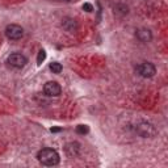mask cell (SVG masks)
Wrapping results in <instances>:
<instances>
[{"instance_id":"5bb4252c","label":"cell","mask_w":168,"mask_h":168,"mask_svg":"<svg viewBox=\"0 0 168 168\" xmlns=\"http://www.w3.org/2000/svg\"><path fill=\"white\" fill-rule=\"evenodd\" d=\"M83 11H86V12H92V11H93V7H92L89 3H84V4H83Z\"/></svg>"},{"instance_id":"3957f363","label":"cell","mask_w":168,"mask_h":168,"mask_svg":"<svg viewBox=\"0 0 168 168\" xmlns=\"http://www.w3.org/2000/svg\"><path fill=\"white\" fill-rule=\"evenodd\" d=\"M5 36H7L8 39L16 41V39L23 38L24 29L17 24H9V25H7V28H5Z\"/></svg>"},{"instance_id":"6da1fadb","label":"cell","mask_w":168,"mask_h":168,"mask_svg":"<svg viewBox=\"0 0 168 168\" xmlns=\"http://www.w3.org/2000/svg\"><path fill=\"white\" fill-rule=\"evenodd\" d=\"M37 159L43 166L53 167L59 163V154L53 148H42L41 151L37 154Z\"/></svg>"},{"instance_id":"2e32d148","label":"cell","mask_w":168,"mask_h":168,"mask_svg":"<svg viewBox=\"0 0 168 168\" xmlns=\"http://www.w3.org/2000/svg\"><path fill=\"white\" fill-rule=\"evenodd\" d=\"M64 2H70V0H64Z\"/></svg>"},{"instance_id":"8fae6325","label":"cell","mask_w":168,"mask_h":168,"mask_svg":"<svg viewBox=\"0 0 168 168\" xmlns=\"http://www.w3.org/2000/svg\"><path fill=\"white\" fill-rule=\"evenodd\" d=\"M50 70L54 74H60L62 71V64L58 63V62H53V63H50Z\"/></svg>"},{"instance_id":"30bf717a","label":"cell","mask_w":168,"mask_h":168,"mask_svg":"<svg viewBox=\"0 0 168 168\" xmlns=\"http://www.w3.org/2000/svg\"><path fill=\"white\" fill-rule=\"evenodd\" d=\"M113 12L116 16L123 17L129 13V8H127V5H125V4H116V5L113 7Z\"/></svg>"},{"instance_id":"7a4b0ae2","label":"cell","mask_w":168,"mask_h":168,"mask_svg":"<svg viewBox=\"0 0 168 168\" xmlns=\"http://www.w3.org/2000/svg\"><path fill=\"white\" fill-rule=\"evenodd\" d=\"M135 131L137 134L142 138H154L156 135V129L152 123L147 121H141L135 125Z\"/></svg>"},{"instance_id":"4fadbf2b","label":"cell","mask_w":168,"mask_h":168,"mask_svg":"<svg viewBox=\"0 0 168 168\" xmlns=\"http://www.w3.org/2000/svg\"><path fill=\"white\" fill-rule=\"evenodd\" d=\"M46 59V51L45 50H39L38 57H37V64H42V62Z\"/></svg>"},{"instance_id":"8992f818","label":"cell","mask_w":168,"mask_h":168,"mask_svg":"<svg viewBox=\"0 0 168 168\" xmlns=\"http://www.w3.org/2000/svg\"><path fill=\"white\" fill-rule=\"evenodd\" d=\"M43 92H45V95L50 96V97H57L60 95L62 88L57 82H47L45 86H43Z\"/></svg>"},{"instance_id":"9c48e42d","label":"cell","mask_w":168,"mask_h":168,"mask_svg":"<svg viewBox=\"0 0 168 168\" xmlns=\"http://www.w3.org/2000/svg\"><path fill=\"white\" fill-rule=\"evenodd\" d=\"M135 36H137V38H138L141 42H150V41L152 39V33H151V30L147 29V28L137 29Z\"/></svg>"},{"instance_id":"9a60e30c","label":"cell","mask_w":168,"mask_h":168,"mask_svg":"<svg viewBox=\"0 0 168 168\" xmlns=\"http://www.w3.org/2000/svg\"><path fill=\"white\" fill-rule=\"evenodd\" d=\"M60 131V127H51V133H58Z\"/></svg>"},{"instance_id":"52a82bcc","label":"cell","mask_w":168,"mask_h":168,"mask_svg":"<svg viewBox=\"0 0 168 168\" xmlns=\"http://www.w3.org/2000/svg\"><path fill=\"white\" fill-rule=\"evenodd\" d=\"M62 28L68 33H75L78 30V23H76V20L71 19V17H64L62 20Z\"/></svg>"},{"instance_id":"ba28073f","label":"cell","mask_w":168,"mask_h":168,"mask_svg":"<svg viewBox=\"0 0 168 168\" xmlns=\"http://www.w3.org/2000/svg\"><path fill=\"white\" fill-rule=\"evenodd\" d=\"M64 151L67 154V156L70 158H76L79 154H80V144L78 142H71V143H67L64 147Z\"/></svg>"},{"instance_id":"5b68a950","label":"cell","mask_w":168,"mask_h":168,"mask_svg":"<svg viewBox=\"0 0 168 168\" xmlns=\"http://www.w3.org/2000/svg\"><path fill=\"white\" fill-rule=\"evenodd\" d=\"M137 71H138V74L142 78H152L156 74V68L152 63L144 62V63H141L139 66H137Z\"/></svg>"},{"instance_id":"7c38bea8","label":"cell","mask_w":168,"mask_h":168,"mask_svg":"<svg viewBox=\"0 0 168 168\" xmlns=\"http://www.w3.org/2000/svg\"><path fill=\"white\" fill-rule=\"evenodd\" d=\"M76 133L78 134H88L89 133V127H88L87 125H79L76 126Z\"/></svg>"},{"instance_id":"277c9868","label":"cell","mask_w":168,"mask_h":168,"mask_svg":"<svg viewBox=\"0 0 168 168\" xmlns=\"http://www.w3.org/2000/svg\"><path fill=\"white\" fill-rule=\"evenodd\" d=\"M7 63L11 66V67H15V68H23L24 66L28 63V59H26V57L20 54V53H13L8 57L7 59Z\"/></svg>"}]
</instances>
